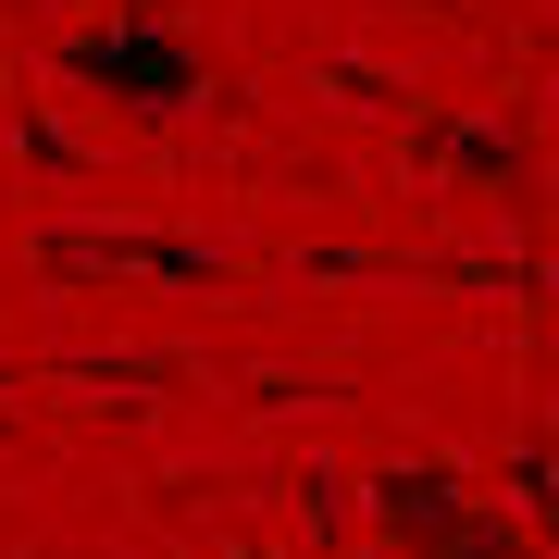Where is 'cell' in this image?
<instances>
[{"instance_id": "obj_1", "label": "cell", "mask_w": 559, "mask_h": 559, "mask_svg": "<svg viewBox=\"0 0 559 559\" xmlns=\"http://www.w3.org/2000/svg\"><path fill=\"white\" fill-rule=\"evenodd\" d=\"M62 75L100 87V100H124V112H150V124L200 100V50L175 38V13H138V0H124V25H100V38L62 50Z\"/></svg>"}, {"instance_id": "obj_2", "label": "cell", "mask_w": 559, "mask_h": 559, "mask_svg": "<svg viewBox=\"0 0 559 559\" xmlns=\"http://www.w3.org/2000/svg\"><path fill=\"white\" fill-rule=\"evenodd\" d=\"M373 510L399 522L411 559H510V547H522V522H473V485H460L448 460H436V473H423V460H399V473L373 485Z\"/></svg>"}, {"instance_id": "obj_3", "label": "cell", "mask_w": 559, "mask_h": 559, "mask_svg": "<svg viewBox=\"0 0 559 559\" xmlns=\"http://www.w3.org/2000/svg\"><path fill=\"white\" fill-rule=\"evenodd\" d=\"M50 274H237V249H175V237H50Z\"/></svg>"}]
</instances>
